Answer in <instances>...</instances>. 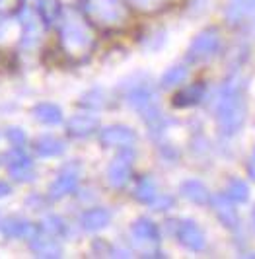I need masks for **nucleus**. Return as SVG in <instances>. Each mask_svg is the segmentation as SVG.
<instances>
[{"label": "nucleus", "instance_id": "obj_12", "mask_svg": "<svg viewBox=\"0 0 255 259\" xmlns=\"http://www.w3.org/2000/svg\"><path fill=\"white\" fill-rule=\"evenodd\" d=\"M0 232L4 234L6 238H18V240H31L35 234L39 232L37 226L31 224L26 219L20 217H10L6 221L0 222Z\"/></svg>", "mask_w": 255, "mask_h": 259}, {"label": "nucleus", "instance_id": "obj_28", "mask_svg": "<svg viewBox=\"0 0 255 259\" xmlns=\"http://www.w3.org/2000/svg\"><path fill=\"white\" fill-rule=\"evenodd\" d=\"M174 205V199L172 197H167V195H158L156 199L152 201V207H154V210H166V208H169Z\"/></svg>", "mask_w": 255, "mask_h": 259}, {"label": "nucleus", "instance_id": "obj_21", "mask_svg": "<svg viewBox=\"0 0 255 259\" xmlns=\"http://www.w3.org/2000/svg\"><path fill=\"white\" fill-rule=\"evenodd\" d=\"M158 197V187L152 178H142L135 187V199L144 205H152V201Z\"/></svg>", "mask_w": 255, "mask_h": 259}, {"label": "nucleus", "instance_id": "obj_6", "mask_svg": "<svg viewBox=\"0 0 255 259\" xmlns=\"http://www.w3.org/2000/svg\"><path fill=\"white\" fill-rule=\"evenodd\" d=\"M133 158H135L133 148H123L121 154L111 160L107 168V182L113 189H121L129 183L131 171H133Z\"/></svg>", "mask_w": 255, "mask_h": 259}, {"label": "nucleus", "instance_id": "obj_31", "mask_svg": "<svg viewBox=\"0 0 255 259\" xmlns=\"http://www.w3.org/2000/svg\"><path fill=\"white\" fill-rule=\"evenodd\" d=\"M12 193V187L8 185V183L0 182V199H4V197H8V195Z\"/></svg>", "mask_w": 255, "mask_h": 259}, {"label": "nucleus", "instance_id": "obj_23", "mask_svg": "<svg viewBox=\"0 0 255 259\" xmlns=\"http://www.w3.org/2000/svg\"><path fill=\"white\" fill-rule=\"evenodd\" d=\"M37 10L39 16L45 24H53L59 20L61 16V6H59V0H39L37 2Z\"/></svg>", "mask_w": 255, "mask_h": 259}, {"label": "nucleus", "instance_id": "obj_18", "mask_svg": "<svg viewBox=\"0 0 255 259\" xmlns=\"http://www.w3.org/2000/svg\"><path fill=\"white\" fill-rule=\"evenodd\" d=\"M204 98V86L203 84H191L183 90H179L174 96V105L176 107H191L197 105Z\"/></svg>", "mask_w": 255, "mask_h": 259}, {"label": "nucleus", "instance_id": "obj_24", "mask_svg": "<svg viewBox=\"0 0 255 259\" xmlns=\"http://www.w3.org/2000/svg\"><path fill=\"white\" fill-rule=\"evenodd\" d=\"M41 230L47 234H51V236H55V238H61V236H66L68 226H66V222H64L61 217L51 214V217H47L45 221L41 222Z\"/></svg>", "mask_w": 255, "mask_h": 259}, {"label": "nucleus", "instance_id": "obj_8", "mask_svg": "<svg viewBox=\"0 0 255 259\" xmlns=\"http://www.w3.org/2000/svg\"><path fill=\"white\" fill-rule=\"evenodd\" d=\"M78 180H80V168L76 164H66L59 171L57 180L49 185V197L53 201H59L66 195L74 193L78 187Z\"/></svg>", "mask_w": 255, "mask_h": 259}, {"label": "nucleus", "instance_id": "obj_17", "mask_svg": "<svg viewBox=\"0 0 255 259\" xmlns=\"http://www.w3.org/2000/svg\"><path fill=\"white\" fill-rule=\"evenodd\" d=\"M179 191H181V195H183L187 201H191L195 205H206V203H210V193H208V189H206L201 182H197V180H187V182H183L181 187H179Z\"/></svg>", "mask_w": 255, "mask_h": 259}, {"label": "nucleus", "instance_id": "obj_5", "mask_svg": "<svg viewBox=\"0 0 255 259\" xmlns=\"http://www.w3.org/2000/svg\"><path fill=\"white\" fill-rule=\"evenodd\" d=\"M218 47H220V33L215 27H208L191 41L187 59L191 63H203L218 51Z\"/></svg>", "mask_w": 255, "mask_h": 259}, {"label": "nucleus", "instance_id": "obj_9", "mask_svg": "<svg viewBox=\"0 0 255 259\" xmlns=\"http://www.w3.org/2000/svg\"><path fill=\"white\" fill-rule=\"evenodd\" d=\"M174 224H176L174 232L178 236L181 246H185L191 251H203L204 247H206L204 232L193 221H178L174 222Z\"/></svg>", "mask_w": 255, "mask_h": 259}, {"label": "nucleus", "instance_id": "obj_15", "mask_svg": "<svg viewBox=\"0 0 255 259\" xmlns=\"http://www.w3.org/2000/svg\"><path fill=\"white\" fill-rule=\"evenodd\" d=\"M100 127V121L98 117L92 115V113H78V115L70 117V121L66 123V129L72 137H90L94 131H98Z\"/></svg>", "mask_w": 255, "mask_h": 259}, {"label": "nucleus", "instance_id": "obj_7", "mask_svg": "<svg viewBox=\"0 0 255 259\" xmlns=\"http://www.w3.org/2000/svg\"><path fill=\"white\" fill-rule=\"evenodd\" d=\"M4 160H6V166H8V171L16 182H31L35 178V171H33V162L31 158L24 152V148H18L14 146L10 152L4 154Z\"/></svg>", "mask_w": 255, "mask_h": 259}, {"label": "nucleus", "instance_id": "obj_11", "mask_svg": "<svg viewBox=\"0 0 255 259\" xmlns=\"http://www.w3.org/2000/svg\"><path fill=\"white\" fill-rule=\"evenodd\" d=\"M41 16L35 14L31 8H22L20 12V26H22V45L24 47H35L41 39Z\"/></svg>", "mask_w": 255, "mask_h": 259}, {"label": "nucleus", "instance_id": "obj_16", "mask_svg": "<svg viewBox=\"0 0 255 259\" xmlns=\"http://www.w3.org/2000/svg\"><path fill=\"white\" fill-rule=\"evenodd\" d=\"M109 222H111V212L102 207L88 208L80 217V226L86 232H98V230H102L105 226H109Z\"/></svg>", "mask_w": 255, "mask_h": 259}, {"label": "nucleus", "instance_id": "obj_10", "mask_svg": "<svg viewBox=\"0 0 255 259\" xmlns=\"http://www.w3.org/2000/svg\"><path fill=\"white\" fill-rule=\"evenodd\" d=\"M100 143L105 148H133L137 144V135L125 125H111L100 131Z\"/></svg>", "mask_w": 255, "mask_h": 259}, {"label": "nucleus", "instance_id": "obj_19", "mask_svg": "<svg viewBox=\"0 0 255 259\" xmlns=\"http://www.w3.org/2000/svg\"><path fill=\"white\" fill-rule=\"evenodd\" d=\"M64 143L57 137L51 135H45V137H39L35 141V152L43 158H53V156H61L64 152Z\"/></svg>", "mask_w": 255, "mask_h": 259}, {"label": "nucleus", "instance_id": "obj_4", "mask_svg": "<svg viewBox=\"0 0 255 259\" xmlns=\"http://www.w3.org/2000/svg\"><path fill=\"white\" fill-rule=\"evenodd\" d=\"M131 238L135 247L141 251L144 257H162V253L158 251L160 244V230L150 219L142 217L131 226Z\"/></svg>", "mask_w": 255, "mask_h": 259}, {"label": "nucleus", "instance_id": "obj_14", "mask_svg": "<svg viewBox=\"0 0 255 259\" xmlns=\"http://www.w3.org/2000/svg\"><path fill=\"white\" fill-rule=\"evenodd\" d=\"M31 251L37 255V257H47V259H55L63 255V247L57 242V238L51 236V234L43 232V234H35L31 238Z\"/></svg>", "mask_w": 255, "mask_h": 259}, {"label": "nucleus", "instance_id": "obj_29", "mask_svg": "<svg viewBox=\"0 0 255 259\" xmlns=\"http://www.w3.org/2000/svg\"><path fill=\"white\" fill-rule=\"evenodd\" d=\"M16 6H18V0H0V20H6Z\"/></svg>", "mask_w": 255, "mask_h": 259}, {"label": "nucleus", "instance_id": "obj_30", "mask_svg": "<svg viewBox=\"0 0 255 259\" xmlns=\"http://www.w3.org/2000/svg\"><path fill=\"white\" fill-rule=\"evenodd\" d=\"M247 176L255 182V148L253 152H251V156H249V162H247Z\"/></svg>", "mask_w": 255, "mask_h": 259}, {"label": "nucleus", "instance_id": "obj_32", "mask_svg": "<svg viewBox=\"0 0 255 259\" xmlns=\"http://www.w3.org/2000/svg\"><path fill=\"white\" fill-rule=\"evenodd\" d=\"M251 226H253V230H255V208L251 210Z\"/></svg>", "mask_w": 255, "mask_h": 259}, {"label": "nucleus", "instance_id": "obj_25", "mask_svg": "<svg viewBox=\"0 0 255 259\" xmlns=\"http://www.w3.org/2000/svg\"><path fill=\"white\" fill-rule=\"evenodd\" d=\"M226 195L234 203H245L249 199V187L242 180H230L226 187Z\"/></svg>", "mask_w": 255, "mask_h": 259}, {"label": "nucleus", "instance_id": "obj_1", "mask_svg": "<svg viewBox=\"0 0 255 259\" xmlns=\"http://www.w3.org/2000/svg\"><path fill=\"white\" fill-rule=\"evenodd\" d=\"M217 119L220 129L226 135H232L240 129L245 121V102L238 82H228L217 102Z\"/></svg>", "mask_w": 255, "mask_h": 259}, {"label": "nucleus", "instance_id": "obj_2", "mask_svg": "<svg viewBox=\"0 0 255 259\" xmlns=\"http://www.w3.org/2000/svg\"><path fill=\"white\" fill-rule=\"evenodd\" d=\"M61 43L68 55H86L92 47V31L76 12L61 18Z\"/></svg>", "mask_w": 255, "mask_h": 259}, {"label": "nucleus", "instance_id": "obj_13", "mask_svg": "<svg viewBox=\"0 0 255 259\" xmlns=\"http://www.w3.org/2000/svg\"><path fill=\"white\" fill-rule=\"evenodd\" d=\"M210 203H212V208H215V214L218 217V221L222 222L226 228H238L240 217H238V210L234 207V201L228 195L210 197Z\"/></svg>", "mask_w": 255, "mask_h": 259}, {"label": "nucleus", "instance_id": "obj_22", "mask_svg": "<svg viewBox=\"0 0 255 259\" xmlns=\"http://www.w3.org/2000/svg\"><path fill=\"white\" fill-rule=\"evenodd\" d=\"M187 76H189L187 66H183V65L172 66L169 70L164 72V76H162V80H160V84H162V88H174V86L183 84V82L187 80Z\"/></svg>", "mask_w": 255, "mask_h": 259}, {"label": "nucleus", "instance_id": "obj_27", "mask_svg": "<svg viewBox=\"0 0 255 259\" xmlns=\"http://www.w3.org/2000/svg\"><path fill=\"white\" fill-rule=\"evenodd\" d=\"M6 137H8V141L12 143V146H18V148H24L27 143L26 131L20 129V127H10V129L6 131Z\"/></svg>", "mask_w": 255, "mask_h": 259}, {"label": "nucleus", "instance_id": "obj_20", "mask_svg": "<svg viewBox=\"0 0 255 259\" xmlns=\"http://www.w3.org/2000/svg\"><path fill=\"white\" fill-rule=\"evenodd\" d=\"M33 117L43 125H59L63 121V109L55 104H37L33 107Z\"/></svg>", "mask_w": 255, "mask_h": 259}, {"label": "nucleus", "instance_id": "obj_3", "mask_svg": "<svg viewBox=\"0 0 255 259\" xmlns=\"http://www.w3.org/2000/svg\"><path fill=\"white\" fill-rule=\"evenodd\" d=\"M84 12L102 27H119L127 20V8L121 0H84Z\"/></svg>", "mask_w": 255, "mask_h": 259}, {"label": "nucleus", "instance_id": "obj_26", "mask_svg": "<svg viewBox=\"0 0 255 259\" xmlns=\"http://www.w3.org/2000/svg\"><path fill=\"white\" fill-rule=\"evenodd\" d=\"M80 105H84V107H90V109H100V107H105L107 105V94L100 88H96V90L88 92V94H84L82 96V102Z\"/></svg>", "mask_w": 255, "mask_h": 259}]
</instances>
